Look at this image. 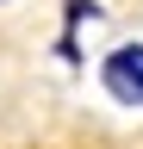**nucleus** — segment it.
Here are the masks:
<instances>
[{
	"label": "nucleus",
	"instance_id": "1",
	"mask_svg": "<svg viewBox=\"0 0 143 149\" xmlns=\"http://www.w3.org/2000/svg\"><path fill=\"white\" fill-rule=\"evenodd\" d=\"M100 81L118 106H143V44H118L100 62Z\"/></svg>",
	"mask_w": 143,
	"mask_h": 149
}]
</instances>
